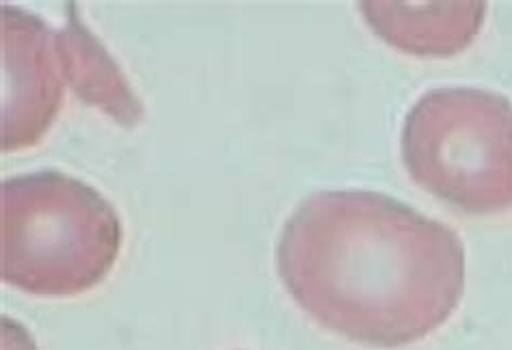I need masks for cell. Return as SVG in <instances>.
I'll use <instances>...</instances> for the list:
<instances>
[{
	"mask_svg": "<svg viewBox=\"0 0 512 350\" xmlns=\"http://www.w3.org/2000/svg\"><path fill=\"white\" fill-rule=\"evenodd\" d=\"M363 20L387 46L420 59H450L474 44L487 18L484 0L402 3L361 0Z\"/></svg>",
	"mask_w": 512,
	"mask_h": 350,
	"instance_id": "5",
	"label": "cell"
},
{
	"mask_svg": "<svg viewBox=\"0 0 512 350\" xmlns=\"http://www.w3.org/2000/svg\"><path fill=\"white\" fill-rule=\"evenodd\" d=\"M277 273L335 335L402 348L446 325L465 290V249L448 225L372 191H320L292 212Z\"/></svg>",
	"mask_w": 512,
	"mask_h": 350,
	"instance_id": "1",
	"label": "cell"
},
{
	"mask_svg": "<svg viewBox=\"0 0 512 350\" xmlns=\"http://www.w3.org/2000/svg\"><path fill=\"white\" fill-rule=\"evenodd\" d=\"M411 180L471 217L512 210V102L489 89L441 87L407 113L400 137Z\"/></svg>",
	"mask_w": 512,
	"mask_h": 350,
	"instance_id": "3",
	"label": "cell"
},
{
	"mask_svg": "<svg viewBox=\"0 0 512 350\" xmlns=\"http://www.w3.org/2000/svg\"><path fill=\"white\" fill-rule=\"evenodd\" d=\"M3 350H37L31 335L9 316H3Z\"/></svg>",
	"mask_w": 512,
	"mask_h": 350,
	"instance_id": "7",
	"label": "cell"
},
{
	"mask_svg": "<svg viewBox=\"0 0 512 350\" xmlns=\"http://www.w3.org/2000/svg\"><path fill=\"white\" fill-rule=\"evenodd\" d=\"M3 152L46 137L61 111L65 74L57 31L35 13L3 5Z\"/></svg>",
	"mask_w": 512,
	"mask_h": 350,
	"instance_id": "4",
	"label": "cell"
},
{
	"mask_svg": "<svg viewBox=\"0 0 512 350\" xmlns=\"http://www.w3.org/2000/svg\"><path fill=\"white\" fill-rule=\"evenodd\" d=\"M0 204V277L7 286L42 299H72L111 275L124 227L93 186L39 169L3 180Z\"/></svg>",
	"mask_w": 512,
	"mask_h": 350,
	"instance_id": "2",
	"label": "cell"
},
{
	"mask_svg": "<svg viewBox=\"0 0 512 350\" xmlns=\"http://www.w3.org/2000/svg\"><path fill=\"white\" fill-rule=\"evenodd\" d=\"M57 44L65 80L76 96L124 128L137 126L145 113L143 102L134 96L109 50L80 20L76 3H67V24L63 31H57Z\"/></svg>",
	"mask_w": 512,
	"mask_h": 350,
	"instance_id": "6",
	"label": "cell"
}]
</instances>
